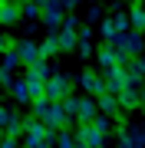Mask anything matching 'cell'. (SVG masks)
Returning a JSON list of instances; mask_svg holds the SVG:
<instances>
[{"label":"cell","instance_id":"1","mask_svg":"<svg viewBox=\"0 0 145 148\" xmlns=\"http://www.w3.org/2000/svg\"><path fill=\"white\" fill-rule=\"evenodd\" d=\"M56 132L46 128L40 119H23V148H53Z\"/></svg>","mask_w":145,"mask_h":148},{"label":"cell","instance_id":"2","mask_svg":"<svg viewBox=\"0 0 145 148\" xmlns=\"http://www.w3.org/2000/svg\"><path fill=\"white\" fill-rule=\"evenodd\" d=\"M33 112H36V119L43 122L46 128H53V132H59L63 125H69V119H66V112H63V102L36 99V102H33Z\"/></svg>","mask_w":145,"mask_h":148},{"label":"cell","instance_id":"3","mask_svg":"<svg viewBox=\"0 0 145 148\" xmlns=\"http://www.w3.org/2000/svg\"><path fill=\"white\" fill-rule=\"evenodd\" d=\"M112 46L119 49V59H122V66L129 63V59H139L142 56V33H135V30H129V33H119V36L112 40Z\"/></svg>","mask_w":145,"mask_h":148},{"label":"cell","instance_id":"4","mask_svg":"<svg viewBox=\"0 0 145 148\" xmlns=\"http://www.w3.org/2000/svg\"><path fill=\"white\" fill-rule=\"evenodd\" d=\"M73 79L69 76H49L46 79V102H66L73 95Z\"/></svg>","mask_w":145,"mask_h":148},{"label":"cell","instance_id":"5","mask_svg":"<svg viewBox=\"0 0 145 148\" xmlns=\"http://www.w3.org/2000/svg\"><path fill=\"white\" fill-rule=\"evenodd\" d=\"M56 40H59V53H69L73 46H79V20L76 16H66L63 27L56 30Z\"/></svg>","mask_w":145,"mask_h":148},{"label":"cell","instance_id":"6","mask_svg":"<svg viewBox=\"0 0 145 148\" xmlns=\"http://www.w3.org/2000/svg\"><path fill=\"white\" fill-rule=\"evenodd\" d=\"M76 145H89V148H106V135L96 125H79L76 128Z\"/></svg>","mask_w":145,"mask_h":148},{"label":"cell","instance_id":"7","mask_svg":"<svg viewBox=\"0 0 145 148\" xmlns=\"http://www.w3.org/2000/svg\"><path fill=\"white\" fill-rule=\"evenodd\" d=\"M16 56H20V66H36V63H43V56H40V43H30V40H23V43H16Z\"/></svg>","mask_w":145,"mask_h":148},{"label":"cell","instance_id":"8","mask_svg":"<svg viewBox=\"0 0 145 148\" xmlns=\"http://www.w3.org/2000/svg\"><path fill=\"white\" fill-rule=\"evenodd\" d=\"M102 82H106V92H109V95H119L125 86H129V82H125V69H122V66L106 69V73H102Z\"/></svg>","mask_w":145,"mask_h":148},{"label":"cell","instance_id":"9","mask_svg":"<svg viewBox=\"0 0 145 148\" xmlns=\"http://www.w3.org/2000/svg\"><path fill=\"white\" fill-rule=\"evenodd\" d=\"M115 99H119V109L132 112V109H139V106H142V99H145V95H142V89H139V86H125V89L115 95Z\"/></svg>","mask_w":145,"mask_h":148},{"label":"cell","instance_id":"10","mask_svg":"<svg viewBox=\"0 0 145 148\" xmlns=\"http://www.w3.org/2000/svg\"><path fill=\"white\" fill-rule=\"evenodd\" d=\"M96 115H99L96 99H79V106H76V119H79V125H92Z\"/></svg>","mask_w":145,"mask_h":148},{"label":"cell","instance_id":"11","mask_svg":"<svg viewBox=\"0 0 145 148\" xmlns=\"http://www.w3.org/2000/svg\"><path fill=\"white\" fill-rule=\"evenodd\" d=\"M79 86H82L89 95H102V92H106V82H102V76H99V73H92V69H86V73L79 76Z\"/></svg>","mask_w":145,"mask_h":148},{"label":"cell","instance_id":"12","mask_svg":"<svg viewBox=\"0 0 145 148\" xmlns=\"http://www.w3.org/2000/svg\"><path fill=\"white\" fill-rule=\"evenodd\" d=\"M96 56H99V66H102V73H106V69H112V66H122V59H119V49L112 46V43H102Z\"/></svg>","mask_w":145,"mask_h":148},{"label":"cell","instance_id":"13","mask_svg":"<svg viewBox=\"0 0 145 148\" xmlns=\"http://www.w3.org/2000/svg\"><path fill=\"white\" fill-rule=\"evenodd\" d=\"M122 69H125V82H129V86H142V76H145V59L142 56L139 59H129Z\"/></svg>","mask_w":145,"mask_h":148},{"label":"cell","instance_id":"14","mask_svg":"<svg viewBox=\"0 0 145 148\" xmlns=\"http://www.w3.org/2000/svg\"><path fill=\"white\" fill-rule=\"evenodd\" d=\"M20 3H10V0H0V27H10V23L20 20Z\"/></svg>","mask_w":145,"mask_h":148},{"label":"cell","instance_id":"15","mask_svg":"<svg viewBox=\"0 0 145 148\" xmlns=\"http://www.w3.org/2000/svg\"><path fill=\"white\" fill-rule=\"evenodd\" d=\"M96 106H99V115H106V119L119 115V99H115V95H109V92H102V95H99Z\"/></svg>","mask_w":145,"mask_h":148},{"label":"cell","instance_id":"16","mask_svg":"<svg viewBox=\"0 0 145 148\" xmlns=\"http://www.w3.org/2000/svg\"><path fill=\"white\" fill-rule=\"evenodd\" d=\"M129 27L135 33H145V3L139 0V3H132V10H129Z\"/></svg>","mask_w":145,"mask_h":148},{"label":"cell","instance_id":"17","mask_svg":"<svg viewBox=\"0 0 145 148\" xmlns=\"http://www.w3.org/2000/svg\"><path fill=\"white\" fill-rule=\"evenodd\" d=\"M56 53H59V40H56V33H49V36L40 43V56H43V63H46V59L56 56Z\"/></svg>","mask_w":145,"mask_h":148},{"label":"cell","instance_id":"18","mask_svg":"<svg viewBox=\"0 0 145 148\" xmlns=\"http://www.w3.org/2000/svg\"><path fill=\"white\" fill-rule=\"evenodd\" d=\"M0 66H3V69H7V73H10V76H13V69L20 66V56H16L13 43H10V46H7V53H3V59H0Z\"/></svg>","mask_w":145,"mask_h":148},{"label":"cell","instance_id":"19","mask_svg":"<svg viewBox=\"0 0 145 148\" xmlns=\"http://www.w3.org/2000/svg\"><path fill=\"white\" fill-rule=\"evenodd\" d=\"M10 95H13V99H20V102H30L27 82H23V79H13V82H10Z\"/></svg>","mask_w":145,"mask_h":148},{"label":"cell","instance_id":"20","mask_svg":"<svg viewBox=\"0 0 145 148\" xmlns=\"http://www.w3.org/2000/svg\"><path fill=\"white\" fill-rule=\"evenodd\" d=\"M112 27H115V33H129V30H132L125 13H115V16H112Z\"/></svg>","mask_w":145,"mask_h":148},{"label":"cell","instance_id":"21","mask_svg":"<svg viewBox=\"0 0 145 148\" xmlns=\"http://www.w3.org/2000/svg\"><path fill=\"white\" fill-rule=\"evenodd\" d=\"M56 145H59V148H76V135H69V132H56Z\"/></svg>","mask_w":145,"mask_h":148},{"label":"cell","instance_id":"22","mask_svg":"<svg viewBox=\"0 0 145 148\" xmlns=\"http://www.w3.org/2000/svg\"><path fill=\"white\" fill-rule=\"evenodd\" d=\"M92 125H96V128H99L102 135H109V128H112V122H109L106 115H96V122H92Z\"/></svg>","mask_w":145,"mask_h":148},{"label":"cell","instance_id":"23","mask_svg":"<svg viewBox=\"0 0 145 148\" xmlns=\"http://www.w3.org/2000/svg\"><path fill=\"white\" fill-rule=\"evenodd\" d=\"M79 53L82 56H92V43L89 40H79Z\"/></svg>","mask_w":145,"mask_h":148},{"label":"cell","instance_id":"24","mask_svg":"<svg viewBox=\"0 0 145 148\" xmlns=\"http://www.w3.org/2000/svg\"><path fill=\"white\" fill-rule=\"evenodd\" d=\"M59 7H63V13H66V10H76V7H79V0H59Z\"/></svg>","mask_w":145,"mask_h":148},{"label":"cell","instance_id":"25","mask_svg":"<svg viewBox=\"0 0 145 148\" xmlns=\"http://www.w3.org/2000/svg\"><path fill=\"white\" fill-rule=\"evenodd\" d=\"M16 142H20V138H10V135H7L3 142H0V148H16Z\"/></svg>","mask_w":145,"mask_h":148},{"label":"cell","instance_id":"26","mask_svg":"<svg viewBox=\"0 0 145 148\" xmlns=\"http://www.w3.org/2000/svg\"><path fill=\"white\" fill-rule=\"evenodd\" d=\"M7 46H10V40H3V36H0V59H3V53H7Z\"/></svg>","mask_w":145,"mask_h":148},{"label":"cell","instance_id":"27","mask_svg":"<svg viewBox=\"0 0 145 148\" xmlns=\"http://www.w3.org/2000/svg\"><path fill=\"white\" fill-rule=\"evenodd\" d=\"M76 148H89V145H76Z\"/></svg>","mask_w":145,"mask_h":148},{"label":"cell","instance_id":"28","mask_svg":"<svg viewBox=\"0 0 145 148\" xmlns=\"http://www.w3.org/2000/svg\"><path fill=\"white\" fill-rule=\"evenodd\" d=\"M115 3H119V0H115Z\"/></svg>","mask_w":145,"mask_h":148},{"label":"cell","instance_id":"29","mask_svg":"<svg viewBox=\"0 0 145 148\" xmlns=\"http://www.w3.org/2000/svg\"><path fill=\"white\" fill-rule=\"evenodd\" d=\"M142 3H145V0H142Z\"/></svg>","mask_w":145,"mask_h":148}]
</instances>
